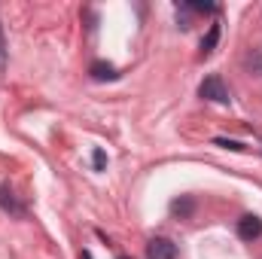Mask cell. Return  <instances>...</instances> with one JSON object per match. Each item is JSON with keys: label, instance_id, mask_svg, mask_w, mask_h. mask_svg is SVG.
Here are the masks:
<instances>
[{"label": "cell", "instance_id": "6da1fadb", "mask_svg": "<svg viewBox=\"0 0 262 259\" xmlns=\"http://www.w3.org/2000/svg\"><path fill=\"white\" fill-rule=\"evenodd\" d=\"M198 95L204 98V101H213V104H229L232 98H229V89H226V82L213 73V76H207L201 85H198Z\"/></svg>", "mask_w": 262, "mask_h": 259}, {"label": "cell", "instance_id": "7a4b0ae2", "mask_svg": "<svg viewBox=\"0 0 262 259\" xmlns=\"http://www.w3.org/2000/svg\"><path fill=\"white\" fill-rule=\"evenodd\" d=\"M177 244L168 241V238H152L149 247H146V259H177Z\"/></svg>", "mask_w": 262, "mask_h": 259}, {"label": "cell", "instance_id": "3957f363", "mask_svg": "<svg viewBox=\"0 0 262 259\" xmlns=\"http://www.w3.org/2000/svg\"><path fill=\"white\" fill-rule=\"evenodd\" d=\"M0 207H3L6 213H12V217H25V204L15 198V192H12V186H9V183H3V186H0Z\"/></svg>", "mask_w": 262, "mask_h": 259}, {"label": "cell", "instance_id": "277c9868", "mask_svg": "<svg viewBox=\"0 0 262 259\" xmlns=\"http://www.w3.org/2000/svg\"><path fill=\"white\" fill-rule=\"evenodd\" d=\"M259 235H262V220H259V217L247 213V217H241V220H238V238L253 241V238H259Z\"/></svg>", "mask_w": 262, "mask_h": 259}, {"label": "cell", "instance_id": "5b68a950", "mask_svg": "<svg viewBox=\"0 0 262 259\" xmlns=\"http://www.w3.org/2000/svg\"><path fill=\"white\" fill-rule=\"evenodd\" d=\"M89 73L95 76V79H116L119 73H116V67L107 64V61H95V64L89 67Z\"/></svg>", "mask_w": 262, "mask_h": 259}, {"label": "cell", "instance_id": "8992f818", "mask_svg": "<svg viewBox=\"0 0 262 259\" xmlns=\"http://www.w3.org/2000/svg\"><path fill=\"white\" fill-rule=\"evenodd\" d=\"M216 40H220V25H210V31H207V37L201 40V58H207L213 49H216Z\"/></svg>", "mask_w": 262, "mask_h": 259}, {"label": "cell", "instance_id": "52a82bcc", "mask_svg": "<svg viewBox=\"0 0 262 259\" xmlns=\"http://www.w3.org/2000/svg\"><path fill=\"white\" fill-rule=\"evenodd\" d=\"M171 210L180 213V217H189V213L195 210V201H192V198H177V201L171 204Z\"/></svg>", "mask_w": 262, "mask_h": 259}, {"label": "cell", "instance_id": "ba28073f", "mask_svg": "<svg viewBox=\"0 0 262 259\" xmlns=\"http://www.w3.org/2000/svg\"><path fill=\"white\" fill-rule=\"evenodd\" d=\"M92 165H95V171H104L107 168V153L104 149H95L92 153Z\"/></svg>", "mask_w": 262, "mask_h": 259}, {"label": "cell", "instance_id": "9c48e42d", "mask_svg": "<svg viewBox=\"0 0 262 259\" xmlns=\"http://www.w3.org/2000/svg\"><path fill=\"white\" fill-rule=\"evenodd\" d=\"M213 143H216V146H226V149H235V153H241V149H244V143H241V140H226V137H216Z\"/></svg>", "mask_w": 262, "mask_h": 259}, {"label": "cell", "instance_id": "30bf717a", "mask_svg": "<svg viewBox=\"0 0 262 259\" xmlns=\"http://www.w3.org/2000/svg\"><path fill=\"white\" fill-rule=\"evenodd\" d=\"M247 64H250V70H253L256 76H262V52H253V55L247 58Z\"/></svg>", "mask_w": 262, "mask_h": 259}, {"label": "cell", "instance_id": "8fae6325", "mask_svg": "<svg viewBox=\"0 0 262 259\" xmlns=\"http://www.w3.org/2000/svg\"><path fill=\"white\" fill-rule=\"evenodd\" d=\"M183 9H192V12H213L216 6H213V3H183Z\"/></svg>", "mask_w": 262, "mask_h": 259}, {"label": "cell", "instance_id": "7c38bea8", "mask_svg": "<svg viewBox=\"0 0 262 259\" xmlns=\"http://www.w3.org/2000/svg\"><path fill=\"white\" fill-rule=\"evenodd\" d=\"M0 70H6V37H3V25H0Z\"/></svg>", "mask_w": 262, "mask_h": 259}, {"label": "cell", "instance_id": "4fadbf2b", "mask_svg": "<svg viewBox=\"0 0 262 259\" xmlns=\"http://www.w3.org/2000/svg\"><path fill=\"white\" fill-rule=\"evenodd\" d=\"M79 259H92V253H89V250H82V253H79Z\"/></svg>", "mask_w": 262, "mask_h": 259}, {"label": "cell", "instance_id": "5bb4252c", "mask_svg": "<svg viewBox=\"0 0 262 259\" xmlns=\"http://www.w3.org/2000/svg\"><path fill=\"white\" fill-rule=\"evenodd\" d=\"M119 259H128V256H119Z\"/></svg>", "mask_w": 262, "mask_h": 259}]
</instances>
